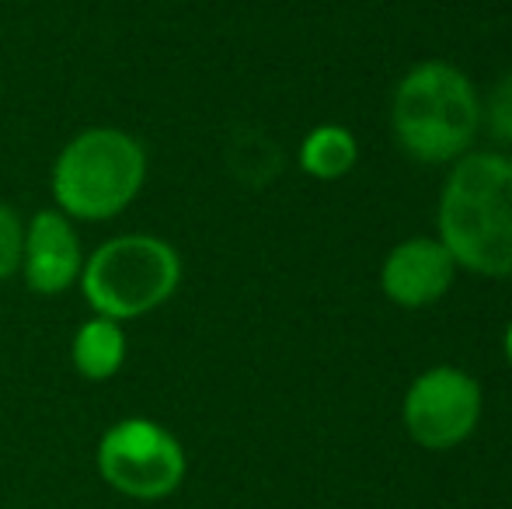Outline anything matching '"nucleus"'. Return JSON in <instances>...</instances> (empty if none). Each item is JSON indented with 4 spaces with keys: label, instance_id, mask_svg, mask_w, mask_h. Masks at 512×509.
I'll return each instance as SVG.
<instances>
[{
    "label": "nucleus",
    "instance_id": "5",
    "mask_svg": "<svg viewBox=\"0 0 512 509\" xmlns=\"http://www.w3.org/2000/svg\"><path fill=\"white\" fill-rule=\"evenodd\" d=\"M95 464L108 489L136 503H161L175 496L189 475L182 440L168 426L143 415H129L105 429Z\"/></svg>",
    "mask_w": 512,
    "mask_h": 509
},
{
    "label": "nucleus",
    "instance_id": "6",
    "mask_svg": "<svg viewBox=\"0 0 512 509\" xmlns=\"http://www.w3.org/2000/svg\"><path fill=\"white\" fill-rule=\"evenodd\" d=\"M405 429L425 450H453L478 429L481 384L460 367H432L405 394Z\"/></svg>",
    "mask_w": 512,
    "mask_h": 509
},
{
    "label": "nucleus",
    "instance_id": "9",
    "mask_svg": "<svg viewBox=\"0 0 512 509\" xmlns=\"http://www.w3.org/2000/svg\"><path fill=\"white\" fill-rule=\"evenodd\" d=\"M126 353L129 342L122 325L112 318H102V314L81 321L74 332V342H70V363H74L77 377L91 384L112 381L122 370V363H126Z\"/></svg>",
    "mask_w": 512,
    "mask_h": 509
},
{
    "label": "nucleus",
    "instance_id": "8",
    "mask_svg": "<svg viewBox=\"0 0 512 509\" xmlns=\"http://www.w3.org/2000/svg\"><path fill=\"white\" fill-rule=\"evenodd\" d=\"M457 276V262L446 252L439 238H408L391 248L384 269H380V286L398 307H429L450 290Z\"/></svg>",
    "mask_w": 512,
    "mask_h": 509
},
{
    "label": "nucleus",
    "instance_id": "1",
    "mask_svg": "<svg viewBox=\"0 0 512 509\" xmlns=\"http://www.w3.org/2000/svg\"><path fill=\"white\" fill-rule=\"evenodd\" d=\"M439 241L478 276H512V157L467 154L439 196Z\"/></svg>",
    "mask_w": 512,
    "mask_h": 509
},
{
    "label": "nucleus",
    "instance_id": "12",
    "mask_svg": "<svg viewBox=\"0 0 512 509\" xmlns=\"http://www.w3.org/2000/svg\"><path fill=\"white\" fill-rule=\"evenodd\" d=\"M485 123L492 129V136L499 143H509L512 147V70L502 77L499 84L492 88L485 105Z\"/></svg>",
    "mask_w": 512,
    "mask_h": 509
},
{
    "label": "nucleus",
    "instance_id": "4",
    "mask_svg": "<svg viewBox=\"0 0 512 509\" xmlns=\"http://www.w3.org/2000/svg\"><path fill=\"white\" fill-rule=\"evenodd\" d=\"M182 283V255L157 234H119L84 258L81 293L91 311L112 321L154 314Z\"/></svg>",
    "mask_w": 512,
    "mask_h": 509
},
{
    "label": "nucleus",
    "instance_id": "3",
    "mask_svg": "<svg viewBox=\"0 0 512 509\" xmlns=\"http://www.w3.org/2000/svg\"><path fill=\"white\" fill-rule=\"evenodd\" d=\"M391 123L415 161H460L481 126V102L467 74L450 63H418L394 91Z\"/></svg>",
    "mask_w": 512,
    "mask_h": 509
},
{
    "label": "nucleus",
    "instance_id": "13",
    "mask_svg": "<svg viewBox=\"0 0 512 509\" xmlns=\"http://www.w3.org/2000/svg\"><path fill=\"white\" fill-rule=\"evenodd\" d=\"M502 346H506V360H509V367H512V321L506 325V339H502Z\"/></svg>",
    "mask_w": 512,
    "mask_h": 509
},
{
    "label": "nucleus",
    "instance_id": "7",
    "mask_svg": "<svg viewBox=\"0 0 512 509\" xmlns=\"http://www.w3.org/2000/svg\"><path fill=\"white\" fill-rule=\"evenodd\" d=\"M84 248L77 227L60 210H39L32 224H25V252H21V272L25 286L39 297H56L81 283Z\"/></svg>",
    "mask_w": 512,
    "mask_h": 509
},
{
    "label": "nucleus",
    "instance_id": "11",
    "mask_svg": "<svg viewBox=\"0 0 512 509\" xmlns=\"http://www.w3.org/2000/svg\"><path fill=\"white\" fill-rule=\"evenodd\" d=\"M21 252H25V220L11 203H0V283L21 272Z\"/></svg>",
    "mask_w": 512,
    "mask_h": 509
},
{
    "label": "nucleus",
    "instance_id": "2",
    "mask_svg": "<svg viewBox=\"0 0 512 509\" xmlns=\"http://www.w3.org/2000/svg\"><path fill=\"white\" fill-rule=\"evenodd\" d=\"M147 182V150L133 133L91 126L70 136L49 171V192L63 217L105 224L136 203Z\"/></svg>",
    "mask_w": 512,
    "mask_h": 509
},
{
    "label": "nucleus",
    "instance_id": "10",
    "mask_svg": "<svg viewBox=\"0 0 512 509\" xmlns=\"http://www.w3.org/2000/svg\"><path fill=\"white\" fill-rule=\"evenodd\" d=\"M356 157V136L345 126H317L300 143V168L310 178H321V182H335V178L349 175Z\"/></svg>",
    "mask_w": 512,
    "mask_h": 509
}]
</instances>
